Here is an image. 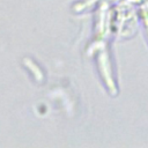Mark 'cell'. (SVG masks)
<instances>
[{
    "mask_svg": "<svg viewBox=\"0 0 148 148\" xmlns=\"http://www.w3.org/2000/svg\"><path fill=\"white\" fill-rule=\"evenodd\" d=\"M23 62L25 64V66L28 67V68H30L31 69V72L35 74V76H36V79L38 80V81H40L42 80V77H43V75H42V72L39 71V68L30 60V59H28V58H24L23 59Z\"/></svg>",
    "mask_w": 148,
    "mask_h": 148,
    "instance_id": "6da1fadb",
    "label": "cell"
}]
</instances>
